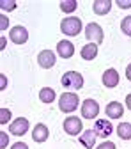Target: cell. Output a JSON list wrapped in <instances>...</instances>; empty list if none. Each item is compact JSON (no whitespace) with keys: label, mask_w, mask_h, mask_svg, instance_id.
<instances>
[{"label":"cell","mask_w":131,"mask_h":149,"mask_svg":"<svg viewBox=\"0 0 131 149\" xmlns=\"http://www.w3.org/2000/svg\"><path fill=\"white\" fill-rule=\"evenodd\" d=\"M85 37H89V39L96 41V43H103V29L98 25V23H89L85 27Z\"/></svg>","instance_id":"7c38bea8"},{"label":"cell","mask_w":131,"mask_h":149,"mask_svg":"<svg viewBox=\"0 0 131 149\" xmlns=\"http://www.w3.org/2000/svg\"><path fill=\"white\" fill-rule=\"evenodd\" d=\"M80 105V100H78V94L76 92H64V94L59 98V108L64 114H71L78 108Z\"/></svg>","instance_id":"7a4b0ae2"},{"label":"cell","mask_w":131,"mask_h":149,"mask_svg":"<svg viewBox=\"0 0 131 149\" xmlns=\"http://www.w3.org/2000/svg\"><path fill=\"white\" fill-rule=\"evenodd\" d=\"M0 7H2L4 11H14L18 7V4L14 2V0H0Z\"/></svg>","instance_id":"603a6c76"},{"label":"cell","mask_w":131,"mask_h":149,"mask_svg":"<svg viewBox=\"0 0 131 149\" xmlns=\"http://www.w3.org/2000/svg\"><path fill=\"white\" fill-rule=\"evenodd\" d=\"M101 82H103V85L108 87V89L117 87V85H119V71L114 69V68L106 69V71L103 73V77H101Z\"/></svg>","instance_id":"9c48e42d"},{"label":"cell","mask_w":131,"mask_h":149,"mask_svg":"<svg viewBox=\"0 0 131 149\" xmlns=\"http://www.w3.org/2000/svg\"><path fill=\"white\" fill-rule=\"evenodd\" d=\"M9 27V20H7V16H0V30H7Z\"/></svg>","instance_id":"484cf974"},{"label":"cell","mask_w":131,"mask_h":149,"mask_svg":"<svg viewBox=\"0 0 131 149\" xmlns=\"http://www.w3.org/2000/svg\"><path fill=\"white\" fill-rule=\"evenodd\" d=\"M121 9H129L131 7V0H117V2H115Z\"/></svg>","instance_id":"4316f807"},{"label":"cell","mask_w":131,"mask_h":149,"mask_svg":"<svg viewBox=\"0 0 131 149\" xmlns=\"http://www.w3.org/2000/svg\"><path fill=\"white\" fill-rule=\"evenodd\" d=\"M121 30H122L126 36L131 37V16H126L124 20L121 22Z\"/></svg>","instance_id":"44dd1931"},{"label":"cell","mask_w":131,"mask_h":149,"mask_svg":"<svg viewBox=\"0 0 131 149\" xmlns=\"http://www.w3.org/2000/svg\"><path fill=\"white\" fill-rule=\"evenodd\" d=\"M9 39L14 43V45H25L28 41V32L25 27L21 25H16L9 30Z\"/></svg>","instance_id":"52a82bcc"},{"label":"cell","mask_w":131,"mask_h":149,"mask_svg":"<svg viewBox=\"0 0 131 149\" xmlns=\"http://www.w3.org/2000/svg\"><path fill=\"white\" fill-rule=\"evenodd\" d=\"M28 126H30L28 119L18 117V119H14V121L9 124V133H12L14 137H23V135L28 132Z\"/></svg>","instance_id":"5b68a950"},{"label":"cell","mask_w":131,"mask_h":149,"mask_svg":"<svg viewBox=\"0 0 131 149\" xmlns=\"http://www.w3.org/2000/svg\"><path fill=\"white\" fill-rule=\"evenodd\" d=\"M11 149H30L25 142H16V144H12V147Z\"/></svg>","instance_id":"83f0119b"},{"label":"cell","mask_w":131,"mask_h":149,"mask_svg":"<svg viewBox=\"0 0 131 149\" xmlns=\"http://www.w3.org/2000/svg\"><path fill=\"white\" fill-rule=\"evenodd\" d=\"M105 112H106V116H108L110 119H121L122 114H124V107H122L119 101H110V103L106 105Z\"/></svg>","instance_id":"9a60e30c"},{"label":"cell","mask_w":131,"mask_h":149,"mask_svg":"<svg viewBox=\"0 0 131 149\" xmlns=\"http://www.w3.org/2000/svg\"><path fill=\"white\" fill-rule=\"evenodd\" d=\"M60 84L67 91H80L83 87V77L78 71H66L60 78Z\"/></svg>","instance_id":"6da1fadb"},{"label":"cell","mask_w":131,"mask_h":149,"mask_svg":"<svg viewBox=\"0 0 131 149\" xmlns=\"http://www.w3.org/2000/svg\"><path fill=\"white\" fill-rule=\"evenodd\" d=\"M6 45H7V39L2 37V41H0V50H6Z\"/></svg>","instance_id":"1f68e13d"},{"label":"cell","mask_w":131,"mask_h":149,"mask_svg":"<svg viewBox=\"0 0 131 149\" xmlns=\"http://www.w3.org/2000/svg\"><path fill=\"white\" fill-rule=\"evenodd\" d=\"M110 9H112V0H96V2L92 4V11H94L98 16L108 14Z\"/></svg>","instance_id":"e0dca14e"},{"label":"cell","mask_w":131,"mask_h":149,"mask_svg":"<svg viewBox=\"0 0 131 149\" xmlns=\"http://www.w3.org/2000/svg\"><path fill=\"white\" fill-rule=\"evenodd\" d=\"M48 137H50V130H48L46 124L39 123V124H35V126H34V132H32V139H34V142L43 144V142L48 140Z\"/></svg>","instance_id":"8fae6325"},{"label":"cell","mask_w":131,"mask_h":149,"mask_svg":"<svg viewBox=\"0 0 131 149\" xmlns=\"http://www.w3.org/2000/svg\"><path fill=\"white\" fill-rule=\"evenodd\" d=\"M96 149H117V146H115L114 142H110V140H105V142L99 144V147H96Z\"/></svg>","instance_id":"d4e9b609"},{"label":"cell","mask_w":131,"mask_h":149,"mask_svg":"<svg viewBox=\"0 0 131 149\" xmlns=\"http://www.w3.org/2000/svg\"><path fill=\"white\" fill-rule=\"evenodd\" d=\"M117 135L122 140H131V124L129 123H121L117 126Z\"/></svg>","instance_id":"d6986e66"},{"label":"cell","mask_w":131,"mask_h":149,"mask_svg":"<svg viewBox=\"0 0 131 149\" xmlns=\"http://www.w3.org/2000/svg\"><path fill=\"white\" fill-rule=\"evenodd\" d=\"M99 114V103L96 100H85L82 103V117L85 119H96Z\"/></svg>","instance_id":"8992f818"},{"label":"cell","mask_w":131,"mask_h":149,"mask_svg":"<svg viewBox=\"0 0 131 149\" xmlns=\"http://www.w3.org/2000/svg\"><path fill=\"white\" fill-rule=\"evenodd\" d=\"M9 144V135L6 132H0V149H6Z\"/></svg>","instance_id":"cb8c5ba5"},{"label":"cell","mask_w":131,"mask_h":149,"mask_svg":"<svg viewBox=\"0 0 131 149\" xmlns=\"http://www.w3.org/2000/svg\"><path fill=\"white\" fill-rule=\"evenodd\" d=\"M94 132H96V135H99L101 139H106V137L112 135V132H114V126H112L110 121L98 119V121H94Z\"/></svg>","instance_id":"30bf717a"},{"label":"cell","mask_w":131,"mask_h":149,"mask_svg":"<svg viewBox=\"0 0 131 149\" xmlns=\"http://www.w3.org/2000/svg\"><path fill=\"white\" fill-rule=\"evenodd\" d=\"M83 130V124H82V119L80 117H74V116H69L64 119V132L67 135H80Z\"/></svg>","instance_id":"277c9868"},{"label":"cell","mask_w":131,"mask_h":149,"mask_svg":"<svg viewBox=\"0 0 131 149\" xmlns=\"http://www.w3.org/2000/svg\"><path fill=\"white\" fill-rule=\"evenodd\" d=\"M96 139H98V135H96L94 130H85L83 133L78 135V140H80V144H82L85 149H94Z\"/></svg>","instance_id":"4fadbf2b"},{"label":"cell","mask_w":131,"mask_h":149,"mask_svg":"<svg viewBox=\"0 0 131 149\" xmlns=\"http://www.w3.org/2000/svg\"><path fill=\"white\" fill-rule=\"evenodd\" d=\"M126 107H128V110H131V92L126 96Z\"/></svg>","instance_id":"4dcf8cb0"},{"label":"cell","mask_w":131,"mask_h":149,"mask_svg":"<svg viewBox=\"0 0 131 149\" xmlns=\"http://www.w3.org/2000/svg\"><path fill=\"white\" fill-rule=\"evenodd\" d=\"M57 55H59V57H62V59H71L73 55H74V46H73V43L67 41V39L59 41V43H57Z\"/></svg>","instance_id":"5bb4252c"},{"label":"cell","mask_w":131,"mask_h":149,"mask_svg":"<svg viewBox=\"0 0 131 149\" xmlns=\"http://www.w3.org/2000/svg\"><path fill=\"white\" fill-rule=\"evenodd\" d=\"M126 78L131 82V64H128V68H126Z\"/></svg>","instance_id":"f546056e"},{"label":"cell","mask_w":131,"mask_h":149,"mask_svg":"<svg viewBox=\"0 0 131 149\" xmlns=\"http://www.w3.org/2000/svg\"><path fill=\"white\" fill-rule=\"evenodd\" d=\"M98 52L99 50H98V45L96 43H89V45H83L80 55H82L83 61H94L98 57Z\"/></svg>","instance_id":"2e32d148"},{"label":"cell","mask_w":131,"mask_h":149,"mask_svg":"<svg viewBox=\"0 0 131 149\" xmlns=\"http://www.w3.org/2000/svg\"><path fill=\"white\" fill-rule=\"evenodd\" d=\"M55 98H57V94H55V91H53L51 87H43V89L39 91V100H41L43 103H53Z\"/></svg>","instance_id":"ac0fdd59"},{"label":"cell","mask_w":131,"mask_h":149,"mask_svg":"<svg viewBox=\"0 0 131 149\" xmlns=\"http://www.w3.org/2000/svg\"><path fill=\"white\" fill-rule=\"evenodd\" d=\"M60 30L64 36H71V37L78 36L82 32V20L76 16H67L60 22Z\"/></svg>","instance_id":"3957f363"},{"label":"cell","mask_w":131,"mask_h":149,"mask_svg":"<svg viewBox=\"0 0 131 149\" xmlns=\"http://www.w3.org/2000/svg\"><path fill=\"white\" fill-rule=\"evenodd\" d=\"M60 9L64 13H73V11L78 9V2H76V0H62V2H60Z\"/></svg>","instance_id":"ffe728a7"},{"label":"cell","mask_w":131,"mask_h":149,"mask_svg":"<svg viewBox=\"0 0 131 149\" xmlns=\"http://www.w3.org/2000/svg\"><path fill=\"white\" fill-rule=\"evenodd\" d=\"M0 80H2V85H0V89H6L7 87V77H6V74H0Z\"/></svg>","instance_id":"f1b7e54d"},{"label":"cell","mask_w":131,"mask_h":149,"mask_svg":"<svg viewBox=\"0 0 131 149\" xmlns=\"http://www.w3.org/2000/svg\"><path fill=\"white\" fill-rule=\"evenodd\" d=\"M55 61H57V57H55V52H51V50H43L39 55H37V64H39L43 69L53 68Z\"/></svg>","instance_id":"ba28073f"},{"label":"cell","mask_w":131,"mask_h":149,"mask_svg":"<svg viewBox=\"0 0 131 149\" xmlns=\"http://www.w3.org/2000/svg\"><path fill=\"white\" fill-rule=\"evenodd\" d=\"M9 121H11V110L0 108V124H9Z\"/></svg>","instance_id":"7402d4cb"}]
</instances>
